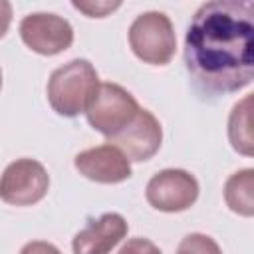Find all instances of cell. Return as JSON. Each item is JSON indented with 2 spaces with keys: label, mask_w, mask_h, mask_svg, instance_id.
Instances as JSON below:
<instances>
[{
  "label": "cell",
  "mask_w": 254,
  "mask_h": 254,
  "mask_svg": "<svg viewBox=\"0 0 254 254\" xmlns=\"http://www.w3.org/2000/svg\"><path fill=\"white\" fill-rule=\"evenodd\" d=\"M185 65L196 93L230 95L254 81V2L212 0L198 6L185 34Z\"/></svg>",
  "instance_id": "6da1fadb"
},
{
  "label": "cell",
  "mask_w": 254,
  "mask_h": 254,
  "mask_svg": "<svg viewBox=\"0 0 254 254\" xmlns=\"http://www.w3.org/2000/svg\"><path fill=\"white\" fill-rule=\"evenodd\" d=\"M228 143L244 157H254V93L232 105L228 115Z\"/></svg>",
  "instance_id": "8fae6325"
},
{
  "label": "cell",
  "mask_w": 254,
  "mask_h": 254,
  "mask_svg": "<svg viewBox=\"0 0 254 254\" xmlns=\"http://www.w3.org/2000/svg\"><path fill=\"white\" fill-rule=\"evenodd\" d=\"M177 254H222V250L212 236L202 232H190L179 242Z\"/></svg>",
  "instance_id": "4fadbf2b"
},
{
  "label": "cell",
  "mask_w": 254,
  "mask_h": 254,
  "mask_svg": "<svg viewBox=\"0 0 254 254\" xmlns=\"http://www.w3.org/2000/svg\"><path fill=\"white\" fill-rule=\"evenodd\" d=\"M107 143L123 151V155L129 161L143 163V161H149L161 149L163 129H161L159 119L151 111L141 107L135 121L127 129H123L119 135L109 139Z\"/></svg>",
  "instance_id": "9c48e42d"
},
{
  "label": "cell",
  "mask_w": 254,
  "mask_h": 254,
  "mask_svg": "<svg viewBox=\"0 0 254 254\" xmlns=\"http://www.w3.org/2000/svg\"><path fill=\"white\" fill-rule=\"evenodd\" d=\"M50 189V175L36 159H16L4 173L0 183V196L12 206H32L40 202Z\"/></svg>",
  "instance_id": "5b68a950"
},
{
  "label": "cell",
  "mask_w": 254,
  "mask_h": 254,
  "mask_svg": "<svg viewBox=\"0 0 254 254\" xmlns=\"http://www.w3.org/2000/svg\"><path fill=\"white\" fill-rule=\"evenodd\" d=\"M127 220L119 212H105L97 218H89L87 224L73 236V254H109L125 236Z\"/></svg>",
  "instance_id": "30bf717a"
},
{
  "label": "cell",
  "mask_w": 254,
  "mask_h": 254,
  "mask_svg": "<svg viewBox=\"0 0 254 254\" xmlns=\"http://www.w3.org/2000/svg\"><path fill=\"white\" fill-rule=\"evenodd\" d=\"M99 85L101 81L91 62L75 58L52 71L46 93L52 109L58 115L77 117L79 113L87 111Z\"/></svg>",
  "instance_id": "7a4b0ae2"
},
{
  "label": "cell",
  "mask_w": 254,
  "mask_h": 254,
  "mask_svg": "<svg viewBox=\"0 0 254 254\" xmlns=\"http://www.w3.org/2000/svg\"><path fill=\"white\" fill-rule=\"evenodd\" d=\"M119 6H121L119 2H115V4H109V2H105V4H83V2H73V8L85 12L89 18H103V16H107L109 12H113L115 8H119Z\"/></svg>",
  "instance_id": "9a60e30c"
},
{
  "label": "cell",
  "mask_w": 254,
  "mask_h": 254,
  "mask_svg": "<svg viewBox=\"0 0 254 254\" xmlns=\"http://www.w3.org/2000/svg\"><path fill=\"white\" fill-rule=\"evenodd\" d=\"M127 38L131 52L151 65H167L177 50V36L169 16L157 10L139 14L129 26Z\"/></svg>",
  "instance_id": "3957f363"
},
{
  "label": "cell",
  "mask_w": 254,
  "mask_h": 254,
  "mask_svg": "<svg viewBox=\"0 0 254 254\" xmlns=\"http://www.w3.org/2000/svg\"><path fill=\"white\" fill-rule=\"evenodd\" d=\"M20 254H62L58 246H54L52 242L46 240H32L28 244L22 246Z\"/></svg>",
  "instance_id": "2e32d148"
},
{
  "label": "cell",
  "mask_w": 254,
  "mask_h": 254,
  "mask_svg": "<svg viewBox=\"0 0 254 254\" xmlns=\"http://www.w3.org/2000/svg\"><path fill=\"white\" fill-rule=\"evenodd\" d=\"M22 42L40 56H56L73 44L71 24L50 12H36L22 18L18 26Z\"/></svg>",
  "instance_id": "52a82bcc"
},
{
  "label": "cell",
  "mask_w": 254,
  "mask_h": 254,
  "mask_svg": "<svg viewBox=\"0 0 254 254\" xmlns=\"http://www.w3.org/2000/svg\"><path fill=\"white\" fill-rule=\"evenodd\" d=\"M73 167L85 179L101 185L123 183L131 177V161L117 147L105 143L75 155Z\"/></svg>",
  "instance_id": "ba28073f"
},
{
  "label": "cell",
  "mask_w": 254,
  "mask_h": 254,
  "mask_svg": "<svg viewBox=\"0 0 254 254\" xmlns=\"http://www.w3.org/2000/svg\"><path fill=\"white\" fill-rule=\"evenodd\" d=\"M198 181L183 169H165L153 175L145 187L147 202L161 212H183L198 198Z\"/></svg>",
  "instance_id": "8992f818"
},
{
  "label": "cell",
  "mask_w": 254,
  "mask_h": 254,
  "mask_svg": "<svg viewBox=\"0 0 254 254\" xmlns=\"http://www.w3.org/2000/svg\"><path fill=\"white\" fill-rule=\"evenodd\" d=\"M224 202L238 216H254V169L236 171L226 179Z\"/></svg>",
  "instance_id": "7c38bea8"
},
{
  "label": "cell",
  "mask_w": 254,
  "mask_h": 254,
  "mask_svg": "<svg viewBox=\"0 0 254 254\" xmlns=\"http://www.w3.org/2000/svg\"><path fill=\"white\" fill-rule=\"evenodd\" d=\"M141 107L137 99L119 83L103 81L89 103L85 117L87 123L99 131L107 141L119 135L123 129H127L135 117L139 115Z\"/></svg>",
  "instance_id": "277c9868"
},
{
  "label": "cell",
  "mask_w": 254,
  "mask_h": 254,
  "mask_svg": "<svg viewBox=\"0 0 254 254\" xmlns=\"http://www.w3.org/2000/svg\"><path fill=\"white\" fill-rule=\"evenodd\" d=\"M117 254H163V252H161L159 246L153 244L149 238L137 236V238H129V240L119 248Z\"/></svg>",
  "instance_id": "5bb4252c"
}]
</instances>
